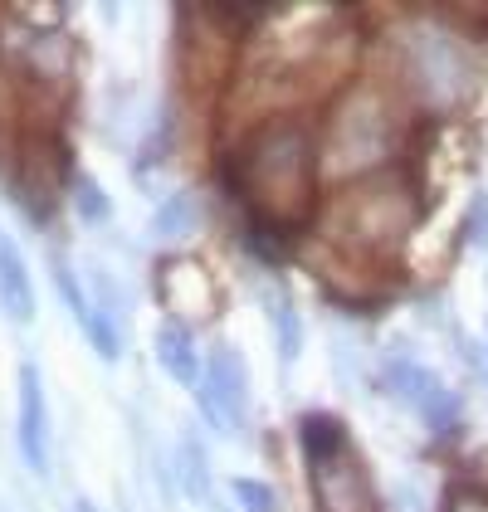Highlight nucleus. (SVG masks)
<instances>
[{
  "label": "nucleus",
  "mask_w": 488,
  "mask_h": 512,
  "mask_svg": "<svg viewBox=\"0 0 488 512\" xmlns=\"http://www.w3.org/2000/svg\"><path fill=\"white\" fill-rule=\"evenodd\" d=\"M74 512H98V508H93L88 498H74Z\"/></svg>",
  "instance_id": "nucleus-13"
},
{
  "label": "nucleus",
  "mask_w": 488,
  "mask_h": 512,
  "mask_svg": "<svg viewBox=\"0 0 488 512\" xmlns=\"http://www.w3.org/2000/svg\"><path fill=\"white\" fill-rule=\"evenodd\" d=\"M0 308L15 322H30L35 317V283H30V269L20 259V249L0 235Z\"/></svg>",
  "instance_id": "nucleus-4"
},
{
  "label": "nucleus",
  "mask_w": 488,
  "mask_h": 512,
  "mask_svg": "<svg viewBox=\"0 0 488 512\" xmlns=\"http://www.w3.org/2000/svg\"><path fill=\"white\" fill-rule=\"evenodd\" d=\"M74 210L83 220H108V196L93 176H74Z\"/></svg>",
  "instance_id": "nucleus-10"
},
{
  "label": "nucleus",
  "mask_w": 488,
  "mask_h": 512,
  "mask_svg": "<svg viewBox=\"0 0 488 512\" xmlns=\"http://www.w3.org/2000/svg\"><path fill=\"white\" fill-rule=\"evenodd\" d=\"M386 386H391V395H401L435 434H449L459 425V400H454L445 381H440L435 371H425L420 361H391V366H386Z\"/></svg>",
  "instance_id": "nucleus-2"
},
{
  "label": "nucleus",
  "mask_w": 488,
  "mask_h": 512,
  "mask_svg": "<svg viewBox=\"0 0 488 512\" xmlns=\"http://www.w3.org/2000/svg\"><path fill=\"white\" fill-rule=\"evenodd\" d=\"M157 361L166 366L171 381L201 391V356H196V342H191L186 327H176V322H162V327H157Z\"/></svg>",
  "instance_id": "nucleus-5"
},
{
  "label": "nucleus",
  "mask_w": 488,
  "mask_h": 512,
  "mask_svg": "<svg viewBox=\"0 0 488 512\" xmlns=\"http://www.w3.org/2000/svg\"><path fill=\"white\" fill-rule=\"evenodd\" d=\"M122 512H127V508H122Z\"/></svg>",
  "instance_id": "nucleus-14"
},
{
  "label": "nucleus",
  "mask_w": 488,
  "mask_h": 512,
  "mask_svg": "<svg viewBox=\"0 0 488 512\" xmlns=\"http://www.w3.org/2000/svg\"><path fill=\"white\" fill-rule=\"evenodd\" d=\"M181 488H186V498H196L205 503L210 498V469H205V444L201 434H181Z\"/></svg>",
  "instance_id": "nucleus-8"
},
{
  "label": "nucleus",
  "mask_w": 488,
  "mask_h": 512,
  "mask_svg": "<svg viewBox=\"0 0 488 512\" xmlns=\"http://www.w3.org/2000/svg\"><path fill=\"white\" fill-rule=\"evenodd\" d=\"M264 313H269V327H274V342H279V361H298L303 352V322H298V308L284 288H264Z\"/></svg>",
  "instance_id": "nucleus-7"
},
{
  "label": "nucleus",
  "mask_w": 488,
  "mask_h": 512,
  "mask_svg": "<svg viewBox=\"0 0 488 512\" xmlns=\"http://www.w3.org/2000/svg\"><path fill=\"white\" fill-rule=\"evenodd\" d=\"M235 498L244 503V512H274V493L254 478H235Z\"/></svg>",
  "instance_id": "nucleus-11"
},
{
  "label": "nucleus",
  "mask_w": 488,
  "mask_h": 512,
  "mask_svg": "<svg viewBox=\"0 0 488 512\" xmlns=\"http://www.w3.org/2000/svg\"><path fill=\"white\" fill-rule=\"evenodd\" d=\"M54 161H59L54 147H30V152L20 157L15 186H20V200H25L35 215H44V205H54Z\"/></svg>",
  "instance_id": "nucleus-6"
},
{
  "label": "nucleus",
  "mask_w": 488,
  "mask_h": 512,
  "mask_svg": "<svg viewBox=\"0 0 488 512\" xmlns=\"http://www.w3.org/2000/svg\"><path fill=\"white\" fill-rule=\"evenodd\" d=\"M196 400H201L205 420L220 434H235L244 425V415H249V371H244V361L230 347L210 352V366H205Z\"/></svg>",
  "instance_id": "nucleus-1"
},
{
  "label": "nucleus",
  "mask_w": 488,
  "mask_h": 512,
  "mask_svg": "<svg viewBox=\"0 0 488 512\" xmlns=\"http://www.w3.org/2000/svg\"><path fill=\"white\" fill-rule=\"evenodd\" d=\"M196 230V200L191 196H171L166 205H157L152 215V235L157 239H181Z\"/></svg>",
  "instance_id": "nucleus-9"
},
{
  "label": "nucleus",
  "mask_w": 488,
  "mask_h": 512,
  "mask_svg": "<svg viewBox=\"0 0 488 512\" xmlns=\"http://www.w3.org/2000/svg\"><path fill=\"white\" fill-rule=\"evenodd\" d=\"M469 225H474V230H469V239H479V244H484V239H488V230H484V225H488V200L484 196L474 200V215H469Z\"/></svg>",
  "instance_id": "nucleus-12"
},
{
  "label": "nucleus",
  "mask_w": 488,
  "mask_h": 512,
  "mask_svg": "<svg viewBox=\"0 0 488 512\" xmlns=\"http://www.w3.org/2000/svg\"><path fill=\"white\" fill-rule=\"evenodd\" d=\"M20 454L30 473H49V410H44L40 366H20Z\"/></svg>",
  "instance_id": "nucleus-3"
}]
</instances>
